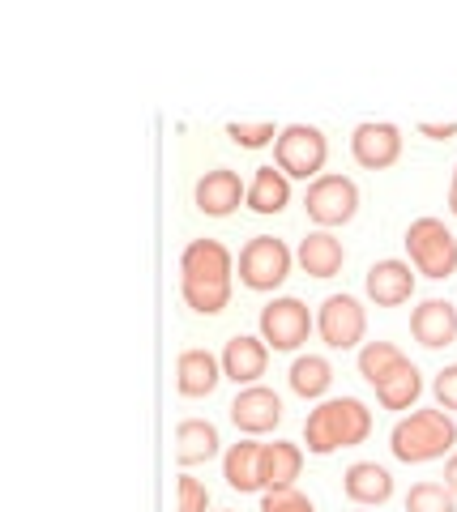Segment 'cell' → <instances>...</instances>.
<instances>
[{"label":"cell","instance_id":"obj_1","mask_svg":"<svg viewBox=\"0 0 457 512\" xmlns=\"http://www.w3.org/2000/svg\"><path fill=\"white\" fill-rule=\"evenodd\" d=\"M235 256L223 239H193L180 252V295L193 312L218 316L231 303Z\"/></svg>","mask_w":457,"mask_h":512},{"label":"cell","instance_id":"obj_2","mask_svg":"<svg viewBox=\"0 0 457 512\" xmlns=\"http://www.w3.org/2000/svg\"><path fill=\"white\" fill-rule=\"evenodd\" d=\"M368 436H372V410L359 397H329L304 419V444L317 457H329L338 448H355Z\"/></svg>","mask_w":457,"mask_h":512},{"label":"cell","instance_id":"obj_3","mask_svg":"<svg viewBox=\"0 0 457 512\" xmlns=\"http://www.w3.org/2000/svg\"><path fill=\"white\" fill-rule=\"evenodd\" d=\"M389 448L393 457L406 466H423V461H440L457 453V423L449 410H411L406 419L393 423L389 431Z\"/></svg>","mask_w":457,"mask_h":512},{"label":"cell","instance_id":"obj_4","mask_svg":"<svg viewBox=\"0 0 457 512\" xmlns=\"http://www.w3.org/2000/svg\"><path fill=\"white\" fill-rule=\"evenodd\" d=\"M406 252H411L415 274L432 278V282H445L457 274V235L432 214L415 218L411 227H406Z\"/></svg>","mask_w":457,"mask_h":512},{"label":"cell","instance_id":"obj_5","mask_svg":"<svg viewBox=\"0 0 457 512\" xmlns=\"http://www.w3.org/2000/svg\"><path fill=\"white\" fill-rule=\"evenodd\" d=\"M329 158V141L317 124H287L274 141V163L287 180H321Z\"/></svg>","mask_w":457,"mask_h":512},{"label":"cell","instance_id":"obj_6","mask_svg":"<svg viewBox=\"0 0 457 512\" xmlns=\"http://www.w3.org/2000/svg\"><path fill=\"white\" fill-rule=\"evenodd\" d=\"M295 265V252L274 235H252L240 248V282L248 291H278Z\"/></svg>","mask_w":457,"mask_h":512},{"label":"cell","instance_id":"obj_7","mask_svg":"<svg viewBox=\"0 0 457 512\" xmlns=\"http://www.w3.org/2000/svg\"><path fill=\"white\" fill-rule=\"evenodd\" d=\"M304 210L321 231L346 227V222L359 214V184L351 175H321V180H312L304 192Z\"/></svg>","mask_w":457,"mask_h":512},{"label":"cell","instance_id":"obj_8","mask_svg":"<svg viewBox=\"0 0 457 512\" xmlns=\"http://www.w3.org/2000/svg\"><path fill=\"white\" fill-rule=\"evenodd\" d=\"M261 342L270 346V350H299L308 342V333L317 329V316L308 312V303L304 299H295V295H278L270 299L261 308Z\"/></svg>","mask_w":457,"mask_h":512},{"label":"cell","instance_id":"obj_9","mask_svg":"<svg viewBox=\"0 0 457 512\" xmlns=\"http://www.w3.org/2000/svg\"><path fill=\"white\" fill-rule=\"evenodd\" d=\"M317 333L329 350H355L368 338V312L355 295H329L317 308Z\"/></svg>","mask_w":457,"mask_h":512},{"label":"cell","instance_id":"obj_10","mask_svg":"<svg viewBox=\"0 0 457 512\" xmlns=\"http://www.w3.org/2000/svg\"><path fill=\"white\" fill-rule=\"evenodd\" d=\"M351 154L364 171H385L402 158V128L389 120H364L351 133Z\"/></svg>","mask_w":457,"mask_h":512},{"label":"cell","instance_id":"obj_11","mask_svg":"<svg viewBox=\"0 0 457 512\" xmlns=\"http://www.w3.org/2000/svg\"><path fill=\"white\" fill-rule=\"evenodd\" d=\"M193 201H197V210L206 218H227V214L240 210V205H248V184L240 180V171L214 167V171H206L197 180Z\"/></svg>","mask_w":457,"mask_h":512},{"label":"cell","instance_id":"obj_12","mask_svg":"<svg viewBox=\"0 0 457 512\" xmlns=\"http://www.w3.org/2000/svg\"><path fill=\"white\" fill-rule=\"evenodd\" d=\"M231 410V423L244 431V436H265L282 423V397L265 384H248V389L235 393V402L227 406Z\"/></svg>","mask_w":457,"mask_h":512},{"label":"cell","instance_id":"obj_13","mask_svg":"<svg viewBox=\"0 0 457 512\" xmlns=\"http://www.w3.org/2000/svg\"><path fill=\"white\" fill-rule=\"evenodd\" d=\"M368 299L376 308H402V303H411L415 295V265L411 261H398V256H389V261H376L368 269Z\"/></svg>","mask_w":457,"mask_h":512},{"label":"cell","instance_id":"obj_14","mask_svg":"<svg viewBox=\"0 0 457 512\" xmlns=\"http://www.w3.org/2000/svg\"><path fill=\"white\" fill-rule=\"evenodd\" d=\"M411 333L419 346L428 350H445L457 342V303L449 299H423L411 312Z\"/></svg>","mask_w":457,"mask_h":512},{"label":"cell","instance_id":"obj_15","mask_svg":"<svg viewBox=\"0 0 457 512\" xmlns=\"http://www.w3.org/2000/svg\"><path fill=\"white\" fill-rule=\"evenodd\" d=\"M218 359H223V376L248 389V384H257L265 376V367H270V346L261 338H248V333H235Z\"/></svg>","mask_w":457,"mask_h":512},{"label":"cell","instance_id":"obj_16","mask_svg":"<svg viewBox=\"0 0 457 512\" xmlns=\"http://www.w3.org/2000/svg\"><path fill=\"white\" fill-rule=\"evenodd\" d=\"M295 261L308 278H338L346 265V248L334 231H308L295 248Z\"/></svg>","mask_w":457,"mask_h":512},{"label":"cell","instance_id":"obj_17","mask_svg":"<svg viewBox=\"0 0 457 512\" xmlns=\"http://www.w3.org/2000/svg\"><path fill=\"white\" fill-rule=\"evenodd\" d=\"M218 380H223V359L210 355V350H180L176 359V389L184 397H210L218 389Z\"/></svg>","mask_w":457,"mask_h":512},{"label":"cell","instance_id":"obj_18","mask_svg":"<svg viewBox=\"0 0 457 512\" xmlns=\"http://www.w3.org/2000/svg\"><path fill=\"white\" fill-rule=\"evenodd\" d=\"M342 491H346V500L351 504L381 508V504H389V495H393V474L385 466H376V461H355V466L342 474Z\"/></svg>","mask_w":457,"mask_h":512},{"label":"cell","instance_id":"obj_19","mask_svg":"<svg viewBox=\"0 0 457 512\" xmlns=\"http://www.w3.org/2000/svg\"><path fill=\"white\" fill-rule=\"evenodd\" d=\"M299 470H304V448L299 444H287V440L261 444V495L295 487Z\"/></svg>","mask_w":457,"mask_h":512},{"label":"cell","instance_id":"obj_20","mask_svg":"<svg viewBox=\"0 0 457 512\" xmlns=\"http://www.w3.org/2000/svg\"><path fill=\"white\" fill-rule=\"evenodd\" d=\"M223 478L231 491H261V444L257 440H235L223 453Z\"/></svg>","mask_w":457,"mask_h":512},{"label":"cell","instance_id":"obj_21","mask_svg":"<svg viewBox=\"0 0 457 512\" xmlns=\"http://www.w3.org/2000/svg\"><path fill=\"white\" fill-rule=\"evenodd\" d=\"M218 427L210 419H184L176 427V461L180 466H201V461L218 457Z\"/></svg>","mask_w":457,"mask_h":512},{"label":"cell","instance_id":"obj_22","mask_svg":"<svg viewBox=\"0 0 457 512\" xmlns=\"http://www.w3.org/2000/svg\"><path fill=\"white\" fill-rule=\"evenodd\" d=\"M287 205H291V180L278 167H257L248 184V210L270 218V214H282Z\"/></svg>","mask_w":457,"mask_h":512},{"label":"cell","instance_id":"obj_23","mask_svg":"<svg viewBox=\"0 0 457 512\" xmlns=\"http://www.w3.org/2000/svg\"><path fill=\"white\" fill-rule=\"evenodd\" d=\"M419 393H423V376H419V367L411 359H406L393 376H385L381 384H376V402H381L385 410H411L419 402Z\"/></svg>","mask_w":457,"mask_h":512},{"label":"cell","instance_id":"obj_24","mask_svg":"<svg viewBox=\"0 0 457 512\" xmlns=\"http://www.w3.org/2000/svg\"><path fill=\"white\" fill-rule=\"evenodd\" d=\"M291 389L299 397H308V402H317V397L329 393V384H334V363H329L325 355H299L291 363Z\"/></svg>","mask_w":457,"mask_h":512},{"label":"cell","instance_id":"obj_25","mask_svg":"<svg viewBox=\"0 0 457 512\" xmlns=\"http://www.w3.org/2000/svg\"><path fill=\"white\" fill-rule=\"evenodd\" d=\"M402 363H406V355H402V346H393V342H364L359 346V376H364L372 389L385 376L398 372Z\"/></svg>","mask_w":457,"mask_h":512},{"label":"cell","instance_id":"obj_26","mask_svg":"<svg viewBox=\"0 0 457 512\" xmlns=\"http://www.w3.org/2000/svg\"><path fill=\"white\" fill-rule=\"evenodd\" d=\"M406 512H457V495L445 483H415L406 491Z\"/></svg>","mask_w":457,"mask_h":512},{"label":"cell","instance_id":"obj_27","mask_svg":"<svg viewBox=\"0 0 457 512\" xmlns=\"http://www.w3.org/2000/svg\"><path fill=\"white\" fill-rule=\"evenodd\" d=\"M278 133H282V128H274V120H231V124H227V137H231L240 150L274 146Z\"/></svg>","mask_w":457,"mask_h":512},{"label":"cell","instance_id":"obj_28","mask_svg":"<svg viewBox=\"0 0 457 512\" xmlns=\"http://www.w3.org/2000/svg\"><path fill=\"white\" fill-rule=\"evenodd\" d=\"M261 512H317V504H312L299 487H287V491H265Z\"/></svg>","mask_w":457,"mask_h":512},{"label":"cell","instance_id":"obj_29","mask_svg":"<svg viewBox=\"0 0 457 512\" xmlns=\"http://www.w3.org/2000/svg\"><path fill=\"white\" fill-rule=\"evenodd\" d=\"M210 508V491L201 478H188L180 474V483H176V512H206Z\"/></svg>","mask_w":457,"mask_h":512},{"label":"cell","instance_id":"obj_30","mask_svg":"<svg viewBox=\"0 0 457 512\" xmlns=\"http://www.w3.org/2000/svg\"><path fill=\"white\" fill-rule=\"evenodd\" d=\"M432 393H436V406L440 410H457V363H449V367H440L436 372V380H432Z\"/></svg>","mask_w":457,"mask_h":512},{"label":"cell","instance_id":"obj_31","mask_svg":"<svg viewBox=\"0 0 457 512\" xmlns=\"http://www.w3.org/2000/svg\"><path fill=\"white\" fill-rule=\"evenodd\" d=\"M419 133H423V137H432V141H453V137H457V120H449V124L423 120V124H419Z\"/></svg>","mask_w":457,"mask_h":512},{"label":"cell","instance_id":"obj_32","mask_svg":"<svg viewBox=\"0 0 457 512\" xmlns=\"http://www.w3.org/2000/svg\"><path fill=\"white\" fill-rule=\"evenodd\" d=\"M445 487L457 495V453H449V461H445Z\"/></svg>","mask_w":457,"mask_h":512},{"label":"cell","instance_id":"obj_33","mask_svg":"<svg viewBox=\"0 0 457 512\" xmlns=\"http://www.w3.org/2000/svg\"><path fill=\"white\" fill-rule=\"evenodd\" d=\"M449 214L457 218V167H453V184H449Z\"/></svg>","mask_w":457,"mask_h":512}]
</instances>
